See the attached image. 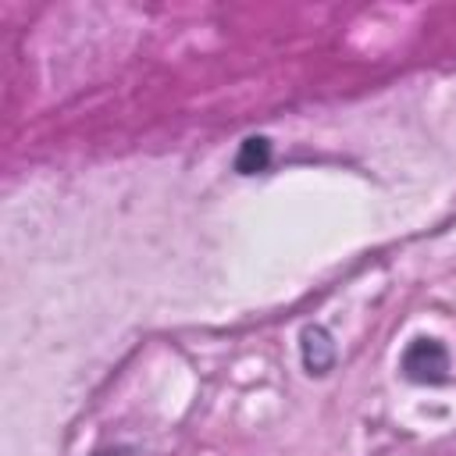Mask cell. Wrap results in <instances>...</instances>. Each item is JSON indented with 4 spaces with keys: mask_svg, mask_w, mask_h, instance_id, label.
Segmentation results:
<instances>
[{
    "mask_svg": "<svg viewBox=\"0 0 456 456\" xmlns=\"http://www.w3.org/2000/svg\"><path fill=\"white\" fill-rule=\"evenodd\" d=\"M299 349H303V367L310 374H328L331 370V363H335V342H331V335L321 324L303 328Z\"/></svg>",
    "mask_w": 456,
    "mask_h": 456,
    "instance_id": "2",
    "label": "cell"
},
{
    "mask_svg": "<svg viewBox=\"0 0 456 456\" xmlns=\"http://www.w3.org/2000/svg\"><path fill=\"white\" fill-rule=\"evenodd\" d=\"M96 456H132L128 449H110V452H96Z\"/></svg>",
    "mask_w": 456,
    "mask_h": 456,
    "instance_id": "4",
    "label": "cell"
},
{
    "mask_svg": "<svg viewBox=\"0 0 456 456\" xmlns=\"http://www.w3.org/2000/svg\"><path fill=\"white\" fill-rule=\"evenodd\" d=\"M271 164V142L264 135H253L239 146V157H235V171L239 175H256Z\"/></svg>",
    "mask_w": 456,
    "mask_h": 456,
    "instance_id": "3",
    "label": "cell"
},
{
    "mask_svg": "<svg viewBox=\"0 0 456 456\" xmlns=\"http://www.w3.org/2000/svg\"><path fill=\"white\" fill-rule=\"evenodd\" d=\"M403 374L417 385H442L449 381V353L438 338H413L403 353Z\"/></svg>",
    "mask_w": 456,
    "mask_h": 456,
    "instance_id": "1",
    "label": "cell"
}]
</instances>
